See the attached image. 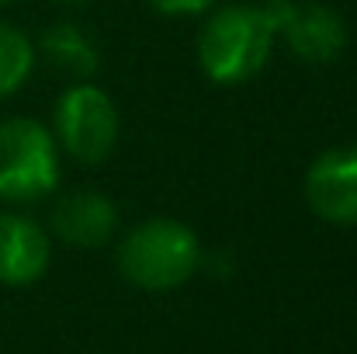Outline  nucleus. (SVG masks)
<instances>
[{
	"instance_id": "9",
	"label": "nucleus",
	"mask_w": 357,
	"mask_h": 354,
	"mask_svg": "<svg viewBox=\"0 0 357 354\" xmlns=\"http://www.w3.org/2000/svg\"><path fill=\"white\" fill-rule=\"evenodd\" d=\"M35 52H42L56 70H63L66 77H77V80L94 77L98 66H101V56H98L94 42H91L77 24H70V21H56V24H49V28L42 31Z\"/></svg>"
},
{
	"instance_id": "7",
	"label": "nucleus",
	"mask_w": 357,
	"mask_h": 354,
	"mask_svg": "<svg viewBox=\"0 0 357 354\" xmlns=\"http://www.w3.org/2000/svg\"><path fill=\"white\" fill-rule=\"evenodd\" d=\"M278 38L305 63H333L347 45V24L333 7L323 3H295L278 28Z\"/></svg>"
},
{
	"instance_id": "5",
	"label": "nucleus",
	"mask_w": 357,
	"mask_h": 354,
	"mask_svg": "<svg viewBox=\"0 0 357 354\" xmlns=\"http://www.w3.org/2000/svg\"><path fill=\"white\" fill-rule=\"evenodd\" d=\"M305 198L319 219L357 226V146H333L312 160L305 174Z\"/></svg>"
},
{
	"instance_id": "1",
	"label": "nucleus",
	"mask_w": 357,
	"mask_h": 354,
	"mask_svg": "<svg viewBox=\"0 0 357 354\" xmlns=\"http://www.w3.org/2000/svg\"><path fill=\"white\" fill-rule=\"evenodd\" d=\"M278 42L274 21L264 3H229L212 10V17L198 31V63L202 73L222 87L253 80Z\"/></svg>"
},
{
	"instance_id": "8",
	"label": "nucleus",
	"mask_w": 357,
	"mask_h": 354,
	"mask_svg": "<svg viewBox=\"0 0 357 354\" xmlns=\"http://www.w3.org/2000/svg\"><path fill=\"white\" fill-rule=\"evenodd\" d=\"M52 243L31 216L0 212V285H31L45 274Z\"/></svg>"
},
{
	"instance_id": "11",
	"label": "nucleus",
	"mask_w": 357,
	"mask_h": 354,
	"mask_svg": "<svg viewBox=\"0 0 357 354\" xmlns=\"http://www.w3.org/2000/svg\"><path fill=\"white\" fill-rule=\"evenodd\" d=\"M160 14H170V17H188V14H205L215 0H149Z\"/></svg>"
},
{
	"instance_id": "6",
	"label": "nucleus",
	"mask_w": 357,
	"mask_h": 354,
	"mask_svg": "<svg viewBox=\"0 0 357 354\" xmlns=\"http://www.w3.org/2000/svg\"><path fill=\"white\" fill-rule=\"evenodd\" d=\"M49 226L63 243L94 250L115 236L119 209L108 195L91 191V188H77V191H66L56 198V205L49 212Z\"/></svg>"
},
{
	"instance_id": "2",
	"label": "nucleus",
	"mask_w": 357,
	"mask_h": 354,
	"mask_svg": "<svg viewBox=\"0 0 357 354\" xmlns=\"http://www.w3.org/2000/svg\"><path fill=\"white\" fill-rule=\"evenodd\" d=\"M202 264L198 236L184 223L156 216L132 226L119 243V271L146 292H170L184 285Z\"/></svg>"
},
{
	"instance_id": "13",
	"label": "nucleus",
	"mask_w": 357,
	"mask_h": 354,
	"mask_svg": "<svg viewBox=\"0 0 357 354\" xmlns=\"http://www.w3.org/2000/svg\"><path fill=\"white\" fill-rule=\"evenodd\" d=\"M3 3H10V0H0V7H3Z\"/></svg>"
},
{
	"instance_id": "12",
	"label": "nucleus",
	"mask_w": 357,
	"mask_h": 354,
	"mask_svg": "<svg viewBox=\"0 0 357 354\" xmlns=\"http://www.w3.org/2000/svg\"><path fill=\"white\" fill-rule=\"evenodd\" d=\"M59 3H87V0H59Z\"/></svg>"
},
{
	"instance_id": "10",
	"label": "nucleus",
	"mask_w": 357,
	"mask_h": 354,
	"mask_svg": "<svg viewBox=\"0 0 357 354\" xmlns=\"http://www.w3.org/2000/svg\"><path fill=\"white\" fill-rule=\"evenodd\" d=\"M35 70V45L14 24H0V101L17 94Z\"/></svg>"
},
{
	"instance_id": "4",
	"label": "nucleus",
	"mask_w": 357,
	"mask_h": 354,
	"mask_svg": "<svg viewBox=\"0 0 357 354\" xmlns=\"http://www.w3.org/2000/svg\"><path fill=\"white\" fill-rule=\"evenodd\" d=\"M56 142L80 163H101L119 142V108L94 84H73L56 101Z\"/></svg>"
},
{
	"instance_id": "3",
	"label": "nucleus",
	"mask_w": 357,
	"mask_h": 354,
	"mask_svg": "<svg viewBox=\"0 0 357 354\" xmlns=\"http://www.w3.org/2000/svg\"><path fill=\"white\" fill-rule=\"evenodd\" d=\"M59 184V146L56 135L35 118L0 121V198L38 202Z\"/></svg>"
}]
</instances>
